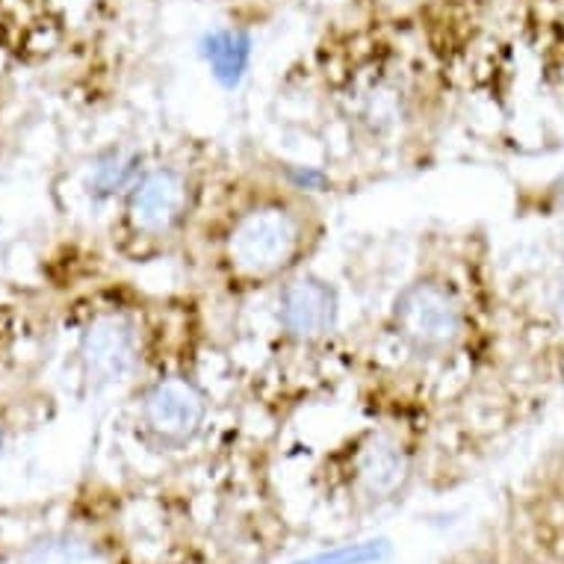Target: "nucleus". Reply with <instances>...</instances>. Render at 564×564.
<instances>
[{"label":"nucleus","mask_w":564,"mask_h":564,"mask_svg":"<svg viewBox=\"0 0 564 564\" xmlns=\"http://www.w3.org/2000/svg\"><path fill=\"white\" fill-rule=\"evenodd\" d=\"M302 249V219L284 204H258L228 231V260L240 275L272 278L293 267Z\"/></svg>","instance_id":"f257e3e1"},{"label":"nucleus","mask_w":564,"mask_h":564,"mask_svg":"<svg viewBox=\"0 0 564 564\" xmlns=\"http://www.w3.org/2000/svg\"><path fill=\"white\" fill-rule=\"evenodd\" d=\"M393 325L416 355H446L462 343L464 307L441 281H414L393 302Z\"/></svg>","instance_id":"f03ea898"},{"label":"nucleus","mask_w":564,"mask_h":564,"mask_svg":"<svg viewBox=\"0 0 564 564\" xmlns=\"http://www.w3.org/2000/svg\"><path fill=\"white\" fill-rule=\"evenodd\" d=\"M207 397L186 376L158 379L142 397V426L163 446L189 444L204 426Z\"/></svg>","instance_id":"7ed1b4c3"},{"label":"nucleus","mask_w":564,"mask_h":564,"mask_svg":"<svg viewBox=\"0 0 564 564\" xmlns=\"http://www.w3.org/2000/svg\"><path fill=\"white\" fill-rule=\"evenodd\" d=\"M189 207V184L177 169L160 166L133 181L128 189V223L137 234L163 237L181 225Z\"/></svg>","instance_id":"20e7f679"},{"label":"nucleus","mask_w":564,"mask_h":564,"mask_svg":"<svg viewBox=\"0 0 564 564\" xmlns=\"http://www.w3.org/2000/svg\"><path fill=\"white\" fill-rule=\"evenodd\" d=\"M80 361L86 379L98 388L124 381L139 361L137 325L124 314L95 316L80 337Z\"/></svg>","instance_id":"39448f33"},{"label":"nucleus","mask_w":564,"mask_h":564,"mask_svg":"<svg viewBox=\"0 0 564 564\" xmlns=\"http://www.w3.org/2000/svg\"><path fill=\"white\" fill-rule=\"evenodd\" d=\"M340 302L328 281L316 275L293 278L278 299V319L293 340L314 343L334 332Z\"/></svg>","instance_id":"423d86ee"},{"label":"nucleus","mask_w":564,"mask_h":564,"mask_svg":"<svg viewBox=\"0 0 564 564\" xmlns=\"http://www.w3.org/2000/svg\"><path fill=\"white\" fill-rule=\"evenodd\" d=\"M408 479V458L390 437H372L358 455V481L367 497L384 500Z\"/></svg>","instance_id":"0eeeda50"},{"label":"nucleus","mask_w":564,"mask_h":564,"mask_svg":"<svg viewBox=\"0 0 564 564\" xmlns=\"http://www.w3.org/2000/svg\"><path fill=\"white\" fill-rule=\"evenodd\" d=\"M204 59L210 63V72L223 86L234 89L251 63V39L242 30H214L204 36Z\"/></svg>","instance_id":"6e6552de"},{"label":"nucleus","mask_w":564,"mask_h":564,"mask_svg":"<svg viewBox=\"0 0 564 564\" xmlns=\"http://www.w3.org/2000/svg\"><path fill=\"white\" fill-rule=\"evenodd\" d=\"M21 564H107V558L86 538L51 535L30 546Z\"/></svg>","instance_id":"1a4fd4ad"},{"label":"nucleus","mask_w":564,"mask_h":564,"mask_svg":"<svg viewBox=\"0 0 564 564\" xmlns=\"http://www.w3.org/2000/svg\"><path fill=\"white\" fill-rule=\"evenodd\" d=\"M388 555V541H384V538H376V541H358V544L334 546V550L307 555V558H299V562L293 564H379L384 562Z\"/></svg>","instance_id":"9d476101"},{"label":"nucleus","mask_w":564,"mask_h":564,"mask_svg":"<svg viewBox=\"0 0 564 564\" xmlns=\"http://www.w3.org/2000/svg\"><path fill=\"white\" fill-rule=\"evenodd\" d=\"M139 158L137 154H110L107 160H101L98 166H95L93 175V193L95 195H112L124 189V186H133L142 172H139Z\"/></svg>","instance_id":"9b49d317"},{"label":"nucleus","mask_w":564,"mask_h":564,"mask_svg":"<svg viewBox=\"0 0 564 564\" xmlns=\"http://www.w3.org/2000/svg\"><path fill=\"white\" fill-rule=\"evenodd\" d=\"M0 449H3V429H0Z\"/></svg>","instance_id":"f8f14e48"}]
</instances>
